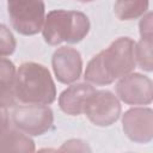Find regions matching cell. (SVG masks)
Returning <instances> with one entry per match:
<instances>
[{
    "label": "cell",
    "mask_w": 153,
    "mask_h": 153,
    "mask_svg": "<svg viewBox=\"0 0 153 153\" xmlns=\"http://www.w3.org/2000/svg\"><path fill=\"white\" fill-rule=\"evenodd\" d=\"M35 143L29 135L17 128H8L0 135V152H33Z\"/></svg>",
    "instance_id": "12"
},
{
    "label": "cell",
    "mask_w": 153,
    "mask_h": 153,
    "mask_svg": "<svg viewBox=\"0 0 153 153\" xmlns=\"http://www.w3.org/2000/svg\"><path fill=\"white\" fill-rule=\"evenodd\" d=\"M123 131L137 143H147L153 137V111L149 108H133L122 117Z\"/></svg>",
    "instance_id": "8"
},
{
    "label": "cell",
    "mask_w": 153,
    "mask_h": 153,
    "mask_svg": "<svg viewBox=\"0 0 153 153\" xmlns=\"http://www.w3.org/2000/svg\"><path fill=\"white\" fill-rule=\"evenodd\" d=\"M152 39H140L139 43H135V61L141 69L151 72L153 67L152 62Z\"/></svg>",
    "instance_id": "14"
},
{
    "label": "cell",
    "mask_w": 153,
    "mask_h": 153,
    "mask_svg": "<svg viewBox=\"0 0 153 153\" xmlns=\"http://www.w3.org/2000/svg\"><path fill=\"white\" fill-rule=\"evenodd\" d=\"M16 66L11 60L6 57H0V108L8 109L16 103Z\"/></svg>",
    "instance_id": "11"
},
{
    "label": "cell",
    "mask_w": 153,
    "mask_h": 153,
    "mask_svg": "<svg viewBox=\"0 0 153 153\" xmlns=\"http://www.w3.org/2000/svg\"><path fill=\"white\" fill-rule=\"evenodd\" d=\"M80 2H91V1H94V0H78Z\"/></svg>",
    "instance_id": "18"
},
{
    "label": "cell",
    "mask_w": 153,
    "mask_h": 153,
    "mask_svg": "<svg viewBox=\"0 0 153 153\" xmlns=\"http://www.w3.org/2000/svg\"><path fill=\"white\" fill-rule=\"evenodd\" d=\"M117 98L129 105H148L153 99L152 80L140 73L122 76L116 85Z\"/></svg>",
    "instance_id": "7"
},
{
    "label": "cell",
    "mask_w": 153,
    "mask_h": 153,
    "mask_svg": "<svg viewBox=\"0 0 153 153\" xmlns=\"http://www.w3.org/2000/svg\"><path fill=\"white\" fill-rule=\"evenodd\" d=\"M140 35L142 39H152V13L148 12L140 22Z\"/></svg>",
    "instance_id": "16"
},
{
    "label": "cell",
    "mask_w": 153,
    "mask_h": 153,
    "mask_svg": "<svg viewBox=\"0 0 153 153\" xmlns=\"http://www.w3.org/2000/svg\"><path fill=\"white\" fill-rule=\"evenodd\" d=\"M10 128V117L7 109L0 108V135H2Z\"/></svg>",
    "instance_id": "17"
},
{
    "label": "cell",
    "mask_w": 153,
    "mask_h": 153,
    "mask_svg": "<svg viewBox=\"0 0 153 153\" xmlns=\"http://www.w3.org/2000/svg\"><path fill=\"white\" fill-rule=\"evenodd\" d=\"M84 114L94 126L109 127L120 118V99L108 90H96L87 99Z\"/></svg>",
    "instance_id": "6"
},
{
    "label": "cell",
    "mask_w": 153,
    "mask_h": 153,
    "mask_svg": "<svg viewBox=\"0 0 153 153\" xmlns=\"http://www.w3.org/2000/svg\"><path fill=\"white\" fill-rule=\"evenodd\" d=\"M135 66V41L120 37L88 61L84 78L92 85L106 86L131 73Z\"/></svg>",
    "instance_id": "1"
},
{
    "label": "cell",
    "mask_w": 153,
    "mask_h": 153,
    "mask_svg": "<svg viewBox=\"0 0 153 153\" xmlns=\"http://www.w3.org/2000/svg\"><path fill=\"white\" fill-rule=\"evenodd\" d=\"M14 96L23 104L54 103L56 87L48 68L37 62L22 63L16 71Z\"/></svg>",
    "instance_id": "2"
},
{
    "label": "cell",
    "mask_w": 153,
    "mask_h": 153,
    "mask_svg": "<svg viewBox=\"0 0 153 153\" xmlns=\"http://www.w3.org/2000/svg\"><path fill=\"white\" fill-rule=\"evenodd\" d=\"M94 91L96 88L90 82H79L71 85L69 87L63 90L59 97L60 109L65 114L71 116L84 114L86 102Z\"/></svg>",
    "instance_id": "10"
},
{
    "label": "cell",
    "mask_w": 153,
    "mask_h": 153,
    "mask_svg": "<svg viewBox=\"0 0 153 153\" xmlns=\"http://www.w3.org/2000/svg\"><path fill=\"white\" fill-rule=\"evenodd\" d=\"M7 11L13 29L24 36L42 31L45 6L43 0H7Z\"/></svg>",
    "instance_id": "4"
},
{
    "label": "cell",
    "mask_w": 153,
    "mask_h": 153,
    "mask_svg": "<svg viewBox=\"0 0 153 153\" xmlns=\"http://www.w3.org/2000/svg\"><path fill=\"white\" fill-rule=\"evenodd\" d=\"M12 122L17 129L29 136H38L47 133L54 123V114L48 105L24 104L14 106Z\"/></svg>",
    "instance_id": "5"
},
{
    "label": "cell",
    "mask_w": 153,
    "mask_h": 153,
    "mask_svg": "<svg viewBox=\"0 0 153 153\" xmlns=\"http://www.w3.org/2000/svg\"><path fill=\"white\" fill-rule=\"evenodd\" d=\"M51 66L56 79L65 84H73L80 76L82 72V59L80 53L72 47H61L55 50Z\"/></svg>",
    "instance_id": "9"
},
{
    "label": "cell",
    "mask_w": 153,
    "mask_h": 153,
    "mask_svg": "<svg viewBox=\"0 0 153 153\" xmlns=\"http://www.w3.org/2000/svg\"><path fill=\"white\" fill-rule=\"evenodd\" d=\"M148 0H117L114 10L120 20H131L143 16L148 10Z\"/></svg>",
    "instance_id": "13"
},
{
    "label": "cell",
    "mask_w": 153,
    "mask_h": 153,
    "mask_svg": "<svg viewBox=\"0 0 153 153\" xmlns=\"http://www.w3.org/2000/svg\"><path fill=\"white\" fill-rule=\"evenodd\" d=\"M88 17L79 11L54 10L50 11L43 23L42 35L49 45L60 43H78L90 32Z\"/></svg>",
    "instance_id": "3"
},
{
    "label": "cell",
    "mask_w": 153,
    "mask_h": 153,
    "mask_svg": "<svg viewBox=\"0 0 153 153\" xmlns=\"http://www.w3.org/2000/svg\"><path fill=\"white\" fill-rule=\"evenodd\" d=\"M16 47L17 42L11 30L6 25L0 24V57L12 55L16 50Z\"/></svg>",
    "instance_id": "15"
}]
</instances>
